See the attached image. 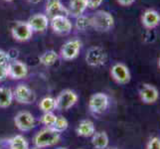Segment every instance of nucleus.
I'll return each mask as SVG.
<instances>
[{
    "label": "nucleus",
    "mask_w": 160,
    "mask_h": 149,
    "mask_svg": "<svg viewBox=\"0 0 160 149\" xmlns=\"http://www.w3.org/2000/svg\"><path fill=\"white\" fill-rule=\"evenodd\" d=\"M79 149H82V148H79Z\"/></svg>",
    "instance_id": "4c0bfd02"
},
{
    "label": "nucleus",
    "mask_w": 160,
    "mask_h": 149,
    "mask_svg": "<svg viewBox=\"0 0 160 149\" xmlns=\"http://www.w3.org/2000/svg\"><path fill=\"white\" fill-rule=\"evenodd\" d=\"M11 34L16 41L26 42L32 38L33 31L27 22L17 21L11 29Z\"/></svg>",
    "instance_id": "423d86ee"
},
{
    "label": "nucleus",
    "mask_w": 160,
    "mask_h": 149,
    "mask_svg": "<svg viewBox=\"0 0 160 149\" xmlns=\"http://www.w3.org/2000/svg\"><path fill=\"white\" fill-rule=\"evenodd\" d=\"M39 107L44 113L46 112H53L55 109H57L56 106V98L52 97H46L41 99L39 102Z\"/></svg>",
    "instance_id": "4be33fe9"
},
{
    "label": "nucleus",
    "mask_w": 160,
    "mask_h": 149,
    "mask_svg": "<svg viewBox=\"0 0 160 149\" xmlns=\"http://www.w3.org/2000/svg\"><path fill=\"white\" fill-rule=\"evenodd\" d=\"M82 41L79 39H73L66 42L61 48V57L66 61H72L78 57L82 48Z\"/></svg>",
    "instance_id": "0eeeda50"
},
{
    "label": "nucleus",
    "mask_w": 160,
    "mask_h": 149,
    "mask_svg": "<svg viewBox=\"0 0 160 149\" xmlns=\"http://www.w3.org/2000/svg\"><path fill=\"white\" fill-rule=\"evenodd\" d=\"M51 27L55 33L59 35H67L71 33L73 25L70 19L66 16H56L51 19Z\"/></svg>",
    "instance_id": "9b49d317"
},
{
    "label": "nucleus",
    "mask_w": 160,
    "mask_h": 149,
    "mask_svg": "<svg viewBox=\"0 0 160 149\" xmlns=\"http://www.w3.org/2000/svg\"><path fill=\"white\" fill-rule=\"evenodd\" d=\"M29 1L31 2V3H33V4H37V3H39L41 0H29Z\"/></svg>",
    "instance_id": "2f4dec72"
},
{
    "label": "nucleus",
    "mask_w": 160,
    "mask_h": 149,
    "mask_svg": "<svg viewBox=\"0 0 160 149\" xmlns=\"http://www.w3.org/2000/svg\"><path fill=\"white\" fill-rule=\"evenodd\" d=\"M88 8V0H70L69 3V15L73 17H78L82 15Z\"/></svg>",
    "instance_id": "a211bd4d"
},
{
    "label": "nucleus",
    "mask_w": 160,
    "mask_h": 149,
    "mask_svg": "<svg viewBox=\"0 0 160 149\" xmlns=\"http://www.w3.org/2000/svg\"><path fill=\"white\" fill-rule=\"evenodd\" d=\"M57 149H68V148H65V147H58Z\"/></svg>",
    "instance_id": "f704fd0d"
},
{
    "label": "nucleus",
    "mask_w": 160,
    "mask_h": 149,
    "mask_svg": "<svg viewBox=\"0 0 160 149\" xmlns=\"http://www.w3.org/2000/svg\"><path fill=\"white\" fill-rule=\"evenodd\" d=\"M108 97L103 92H97L90 97L89 108L92 113L100 114L104 112L108 107Z\"/></svg>",
    "instance_id": "39448f33"
},
{
    "label": "nucleus",
    "mask_w": 160,
    "mask_h": 149,
    "mask_svg": "<svg viewBox=\"0 0 160 149\" xmlns=\"http://www.w3.org/2000/svg\"><path fill=\"white\" fill-rule=\"evenodd\" d=\"M28 75V67L23 62L13 60L8 63V77L12 80L24 79Z\"/></svg>",
    "instance_id": "f8f14e48"
},
{
    "label": "nucleus",
    "mask_w": 160,
    "mask_h": 149,
    "mask_svg": "<svg viewBox=\"0 0 160 149\" xmlns=\"http://www.w3.org/2000/svg\"><path fill=\"white\" fill-rule=\"evenodd\" d=\"M76 27L78 30L84 31L91 27V18L86 15H80L77 17L76 20Z\"/></svg>",
    "instance_id": "b1692460"
},
{
    "label": "nucleus",
    "mask_w": 160,
    "mask_h": 149,
    "mask_svg": "<svg viewBox=\"0 0 160 149\" xmlns=\"http://www.w3.org/2000/svg\"><path fill=\"white\" fill-rule=\"evenodd\" d=\"M102 2L103 0H88V7L91 9H95L101 6Z\"/></svg>",
    "instance_id": "c85d7f7f"
},
{
    "label": "nucleus",
    "mask_w": 160,
    "mask_h": 149,
    "mask_svg": "<svg viewBox=\"0 0 160 149\" xmlns=\"http://www.w3.org/2000/svg\"><path fill=\"white\" fill-rule=\"evenodd\" d=\"M32 149H42V148H38V147H34V148H32Z\"/></svg>",
    "instance_id": "e433bc0d"
},
{
    "label": "nucleus",
    "mask_w": 160,
    "mask_h": 149,
    "mask_svg": "<svg viewBox=\"0 0 160 149\" xmlns=\"http://www.w3.org/2000/svg\"><path fill=\"white\" fill-rule=\"evenodd\" d=\"M114 25L113 16L108 11L98 10L91 17V26L98 32H108Z\"/></svg>",
    "instance_id": "f03ea898"
},
{
    "label": "nucleus",
    "mask_w": 160,
    "mask_h": 149,
    "mask_svg": "<svg viewBox=\"0 0 160 149\" xmlns=\"http://www.w3.org/2000/svg\"><path fill=\"white\" fill-rule=\"evenodd\" d=\"M58 59L59 54L56 51H54V50H49V51L44 52L39 57L40 63L44 66H47V67L53 66L58 61Z\"/></svg>",
    "instance_id": "412c9836"
},
{
    "label": "nucleus",
    "mask_w": 160,
    "mask_h": 149,
    "mask_svg": "<svg viewBox=\"0 0 160 149\" xmlns=\"http://www.w3.org/2000/svg\"><path fill=\"white\" fill-rule=\"evenodd\" d=\"M69 127V121L67 120V118L64 117H57V120L56 123L53 126V128L58 131L59 133H62L65 130H67V128Z\"/></svg>",
    "instance_id": "a878e982"
},
{
    "label": "nucleus",
    "mask_w": 160,
    "mask_h": 149,
    "mask_svg": "<svg viewBox=\"0 0 160 149\" xmlns=\"http://www.w3.org/2000/svg\"><path fill=\"white\" fill-rule=\"evenodd\" d=\"M76 132L81 137H92L96 132L95 124L90 119H84L77 126Z\"/></svg>",
    "instance_id": "f3484780"
},
{
    "label": "nucleus",
    "mask_w": 160,
    "mask_h": 149,
    "mask_svg": "<svg viewBox=\"0 0 160 149\" xmlns=\"http://www.w3.org/2000/svg\"><path fill=\"white\" fill-rule=\"evenodd\" d=\"M56 120H57V115L54 114L53 112L44 113L40 119L41 122L44 125H46V127H51V128H53V126L56 123Z\"/></svg>",
    "instance_id": "393cba45"
},
{
    "label": "nucleus",
    "mask_w": 160,
    "mask_h": 149,
    "mask_svg": "<svg viewBox=\"0 0 160 149\" xmlns=\"http://www.w3.org/2000/svg\"><path fill=\"white\" fill-rule=\"evenodd\" d=\"M8 78V65L0 64V82Z\"/></svg>",
    "instance_id": "cd10ccee"
},
{
    "label": "nucleus",
    "mask_w": 160,
    "mask_h": 149,
    "mask_svg": "<svg viewBox=\"0 0 160 149\" xmlns=\"http://www.w3.org/2000/svg\"><path fill=\"white\" fill-rule=\"evenodd\" d=\"M78 95L72 90H64L56 97V106L59 110H68L78 102Z\"/></svg>",
    "instance_id": "20e7f679"
},
{
    "label": "nucleus",
    "mask_w": 160,
    "mask_h": 149,
    "mask_svg": "<svg viewBox=\"0 0 160 149\" xmlns=\"http://www.w3.org/2000/svg\"><path fill=\"white\" fill-rule=\"evenodd\" d=\"M118 2L121 6H129V5L133 4L135 2V0H118Z\"/></svg>",
    "instance_id": "7c9ffc66"
},
{
    "label": "nucleus",
    "mask_w": 160,
    "mask_h": 149,
    "mask_svg": "<svg viewBox=\"0 0 160 149\" xmlns=\"http://www.w3.org/2000/svg\"><path fill=\"white\" fill-rule=\"evenodd\" d=\"M147 149H160V138L152 137L147 143Z\"/></svg>",
    "instance_id": "bb28decb"
},
{
    "label": "nucleus",
    "mask_w": 160,
    "mask_h": 149,
    "mask_svg": "<svg viewBox=\"0 0 160 149\" xmlns=\"http://www.w3.org/2000/svg\"><path fill=\"white\" fill-rule=\"evenodd\" d=\"M14 99L13 92L8 87H0V107L7 108L11 106Z\"/></svg>",
    "instance_id": "aec40b11"
},
{
    "label": "nucleus",
    "mask_w": 160,
    "mask_h": 149,
    "mask_svg": "<svg viewBox=\"0 0 160 149\" xmlns=\"http://www.w3.org/2000/svg\"><path fill=\"white\" fill-rule=\"evenodd\" d=\"M158 67H159V69H160V57H159V59H158Z\"/></svg>",
    "instance_id": "473e14b6"
},
{
    "label": "nucleus",
    "mask_w": 160,
    "mask_h": 149,
    "mask_svg": "<svg viewBox=\"0 0 160 149\" xmlns=\"http://www.w3.org/2000/svg\"><path fill=\"white\" fill-rule=\"evenodd\" d=\"M141 23L148 30H152L160 23V15L156 10L147 9L141 17Z\"/></svg>",
    "instance_id": "dca6fc26"
},
{
    "label": "nucleus",
    "mask_w": 160,
    "mask_h": 149,
    "mask_svg": "<svg viewBox=\"0 0 160 149\" xmlns=\"http://www.w3.org/2000/svg\"><path fill=\"white\" fill-rule=\"evenodd\" d=\"M10 149H30L29 143L23 135H15L10 139Z\"/></svg>",
    "instance_id": "5701e85b"
},
{
    "label": "nucleus",
    "mask_w": 160,
    "mask_h": 149,
    "mask_svg": "<svg viewBox=\"0 0 160 149\" xmlns=\"http://www.w3.org/2000/svg\"><path fill=\"white\" fill-rule=\"evenodd\" d=\"M9 61L10 59L8 57V54L6 52H4L3 50H0V64L8 65Z\"/></svg>",
    "instance_id": "c756f323"
},
{
    "label": "nucleus",
    "mask_w": 160,
    "mask_h": 149,
    "mask_svg": "<svg viewBox=\"0 0 160 149\" xmlns=\"http://www.w3.org/2000/svg\"><path fill=\"white\" fill-rule=\"evenodd\" d=\"M107 149H118V148H115V147H110V148H107Z\"/></svg>",
    "instance_id": "c9c22d12"
},
{
    "label": "nucleus",
    "mask_w": 160,
    "mask_h": 149,
    "mask_svg": "<svg viewBox=\"0 0 160 149\" xmlns=\"http://www.w3.org/2000/svg\"><path fill=\"white\" fill-rule=\"evenodd\" d=\"M61 133L56 131L54 128L45 127L39 130L35 134L33 141L34 144L38 148H45L49 146H53L60 141Z\"/></svg>",
    "instance_id": "f257e3e1"
},
{
    "label": "nucleus",
    "mask_w": 160,
    "mask_h": 149,
    "mask_svg": "<svg viewBox=\"0 0 160 149\" xmlns=\"http://www.w3.org/2000/svg\"><path fill=\"white\" fill-rule=\"evenodd\" d=\"M108 55L102 47H91L86 54V62L91 67H102L107 63Z\"/></svg>",
    "instance_id": "7ed1b4c3"
},
{
    "label": "nucleus",
    "mask_w": 160,
    "mask_h": 149,
    "mask_svg": "<svg viewBox=\"0 0 160 149\" xmlns=\"http://www.w3.org/2000/svg\"><path fill=\"white\" fill-rule=\"evenodd\" d=\"M108 142V136L104 131L95 132V134L92 136V144L96 149H107Z\"/></svg>",
    "instance_id": "6ab92c4d"
},
{
    "label": "nucleus",
    "mask_w": 160,
    "mask_h": 149,
    "mask_svg": "<svg viewBox=\"0 0 160 149\" xmlns=\"http://www.w3.org/2000/svg\"><path fill=\"white\" fill-rule=\"evenodd\" d=\"M46 13L48 18L51 19L56 16H66L68 17L69 11L61 2V0H47Z\"/></svg>",
    "instance_id": "4468645a"
},
{
    "label": "nucleus",
    "mask_w": 160,
    "mask_h": 149,
    "mask_svg": "<svg viewBox=\"0 0 160 149\" xmlns=\"http://www.w3.org/2000/svg\"><path fill=\"white\" fill-rule=\"evenodd\" d=\"M14 123L21 131H30L35 127V118L29 112H20L15 115Z\"/></svg>",
    "instance_id": "9d476101"
},
{
    "label": "nucleus",
    "mask_w": 160,
    "mask_h": 149,
    "mask_svg": "<svg viewBox=\"0 0 160 149\" xmlns=\"http://www.w3.org/2000/svg\"><path fill=\"white\" fill-rule=\"evenodd\" d=\"M112 78L119 85H126L130 82L131 75L129 69L122 63L114 64L110 70Z\"/></svg>",
    "instance_id": "1a4fd4ad"
},
{
    "label": "nucleus",
    "mask_w": 160,
    "mask_h": 149,
    "mask_svg": "<svg viewBox=\"0 0 160 149\" xmlns=\"http://www.w3.org/2000/svg\"><path fill=\"white\" fill-rule=\"evenodd\" d=\"M27 23L33 32H44L49 25V18L45 14H35L31 16Z\"/></svg>",
    "instance_id": "2eb2a0df"
},
{
    "label": "nucleus",
    "mask_w": 160,
    "mask_h": 149,
    "mask_svg": "<svg viewBox=\"0 0 160 149\" xmlns=\"http://www.w3.org/2000/svg\"><path fill=\"white\" fill-rule=\"evenodd\" d=\"M13 97L16 99V102L23 104L33 103L36 99V95L34 92L24 84H20L16 87V89L13 92Z\"/></svg>",
    "instance_id": "6e6552de"
},
{
    "label": "nucleus",
    "mask_w": 160,
    "mask_h": 149,
    "mask_svg": "<svg viewBox=\"0 0 160 149\" xmlns=\"http://www.w3.org/2000/svg\"><path fill=\"white\" fill-rule=\"evenodd\" d=\"M139 97L142 102L151 104L158 101L159 92L155 87L150 84H143L139 90Z\"/></svg>",
    "instance_id": "ddd939ff"
},
{
    "label": "nucleus",
    "mask_w": 160,
    "mask_h": 149,
    "mask_svg": "<svg viewBox=\"0 0 160 149\" xmlns=\"http://www.w3.org/2000/svg\"><path fill=\"white\" fill-rule=\"evenodd\" d=\"M4 1H6V2H12L13 0H4Z\"/></svg>",
    "instance_id": "72a5a7b5"
}]
</instances>
